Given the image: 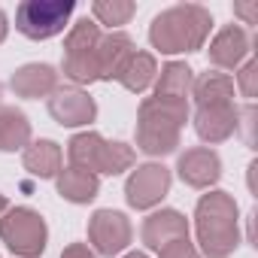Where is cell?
Segmentation results:
<instances>
[{"mask_svg": "<svg viewBox=\"0 0 258 258\" xmlns=\"http://www.w3.org/2000/svg\"><path fill=\"white\" fill-rule=\"evenodd\" d=\"M22 164L37 179H52L61 173V146L55 140H34L22 152Z\"/></svg>", "mask_w": 258, "mask_h": 258, "instance_id": "16", "label": "cell"}, {"mask_svg": "<svg viewBox=\"0 0 258 258\" xmlns=\"http://www.w3.org/2000/svg\"><path fill=\"white\" fill-rule=\"evenodd\" d=\"M240 127V109L234 103L219 106H198L195 112V131L204 143H225Z\"/></svg>", "mask_w": 258, "mask_h": 258, "instance_id": "11", "label": "cell"}, {"mask_svg": "<svg viewBox=\"0 0 258 258\" xmlns=\"http://www.w3.org/2000/svg\"><path fill=\"white\" fill-rule=\"evenodd\" d=\"M88 240L97 255L112 258L131 243V222L118 210H97L88 219Z\"/></svg>", "mask_w": 258, "mask_h": 258, "instance_id": "7", "label": "cell"}, {"mask_svg": "<svg viewBox=\"0 0 258 258\" xmlns=\"http://www.w3.org/2000/svg\"><path fill=\"white\" fill-rule=\"evenodd\" d=\"M158 258H201V255H198V249L191 246V240L182 237V240H173V243L161 246V249H158Z\"/></svg>", "mask_w": 258, "mask_h": 258, "instance_id": "25", "label": "cell"}, {"mask_svg": "<svg viewBox=\"0 0 258 258\" xmlns=\"http://www.w3.org/2000/svg\"><path fill=\"white\" fill-rule=\"evenodd\" d=\"M10 88L16 91V97H28V100L49 97L58 88V73L49 64H25L13 73Z\"/></svg>", "mask_w": 258, "mask_h": 258, "instance_id": "15", "label": "cell"}, {"mask_svg": "<svg viewBox=\"0 0 258 258\" xmlns=\"http://www.w3.org/2000/svg\"><path fill=\"white\" fill-rule=\"evenodd\" d=\"M210 31H213L210 10H204L201 4H179L152 19L149 43L164 55L198 52V49H204Z\"/></svg>", "mask_w": 258, "mask_h": 258, "instance_id": "1", "label": "cell"}, {"mask_svg": "<svg viewBox=\"0 0 258 258\" xmlns=\"http://www.w3.org/2000/svg\"><path fill=\"white\" fill-rule=\"evenodd\" d=\"M73 10V0H25L16 10V28L28 40H49L64 31Z\"/></svg>", "mask_w": 258, "mask_h": 258, "instance_id": "6", "label": "cell"}, {"mask_svg": "<svg viewBox=\"0 0 258 258\" xmlns=\"http://www.w3.org/2000/svg\"><path fill=\"white\" fill-rule=\"evenodd\" d=\"M91 13L100 25L118 28V25H127V19L137 13V4H131V0H94Z\"/></svg>", "mask_w": 258, "mask_h": 258, "instance_id": "23", "label": "cell"}, {"mask_svg": "<svg viewBox=\"0 0 258 258\" xmlns=\"http://www.w3.org/2000/svg\"><path fill=\"white\" fill-rule=\"evenodd\" d=\"M31 143V121L16 106H0V152H16Z\"/></svg>", "mask_w": 258, "mask_h": 258, "instance_id": "19", "label": "cell"}, {"mask_svg": "<svg viewBox=\"0 0 258 258\" xmlns=\"http://www.w3.org/2000/svg\"><path fill=\"white\" fill-rule=\"evenodd\" d=\"M67 158L70 167H79L85 173H106V176H118L124 170L134 167V149L127 143H109L94 131L76 134L67 143Z\"/></svg>", "mask_w": 258, "mask_h": 258, "instance_id": "4", "label": "cell"}, {"mask_svg": "<svg viewBox=\"0 0 258 258\" xmlns=\"http://www.w3.org/2000/svg\"><path fill=\"white\" fill-rule=\"evenodd\" d=\"M61 258H97V255H94L85 243H70V246L61 252Z\"/></svg>", "mask_w": 258, "mask_h": 258, "instance_id": "26", "label": "cell"}, {"mask_svg": "<svg viewBox=\"0 0 258 258\" xmlns=\"http://www.w3.org/2000/svg\"><path fill=\"white\" fill-rule=\"evenodd\" d=\"M176 173L191 188H210L222 176V158L207 146H195L176 158Z\"/></svg>", "mask_w": 258, "mask_h": 258, "instance_id": "10", "label": "cell"}, {"mask_svg": "<svg viewBox=\"0 0 258 258\" xmlns=\"http://www.w3.org/2000/svg\"><path fill=\"white\" fill-rule=\"evenodd\" d=\"M191 97L198 106H219L234 103V79L228 73H204L191 82Z\"/></svg>", "mask_w": 258, "mask_h": 258, "instance_id": "20", "label": "cell"}, {"mask_svg": "<svg viewBox=\"0 0 258 258\" xmlns=\"http://www.w3.org/2000/svg\"><path fill=\"white\" fill-rule=\"evenodd\" d=\"M137 49H134V40L121 34V31H112L106 37H100L97 49H94V58H97V79L109 82V79H118L121 67L127 64V58H131Z\"/></svg>", "mask_w": 258, "mask_h": 258, "instance_id": "14", "label": "cell"}, {"mask_svg": "<svg viewBox=\"0 0 258 258\" xmlns=\"http://www.w3.org/2000/svg\"><path fill=\"white\" fill-rule=\"evenodd\" d=\"M191 82H195V70L185 61H170V64L161 67V79H158L152 97H167V100H185L188 103Z\"/></svg>", "mask_w": 258, "mask_h": 258, "instance_id": "18", "label": "cell"}, {"mask_svg": "<svg viewBox=\"0 0 258 258\" xmlns=\"http://www.w3.org/2000/svg\"><path fill=\"white\" fill-rule=\"evenodd\" d=\"M100 37H103V34H100V28H97L94 19H79V22L70 28L67 40H64V55H88V52L97 49Z\"/></svg>", "mask_w": 258, "mask_h": 258, "instance_id": "22", "label": "cell"}, {"mask_svg": "<svg viewBox=\"0 0 258 258\" xmlns=\"http://www.w3.org/2000/svg\"><path fill=\"white\" fill-rule=\"evenodd\" d=\"M55 179H58V195L70 204H91L100 191V179L94 173L79 170V167H67Z\"/></svg>", "mask_w": 258, "mask_h": 258, "instance_id": "17", "label": "cell"}, {"mask_svg": "<svg viewBox=\"0 0 258 258\" xmlns=\"http://www.w3.org/2000/svg\"><path fill=\"white\" fill-rule=\"evenodd\" d=\"M188 121V103L185 100H167V97H146L137 109V149L161 158L176 152L179 131Z\"/></svg>", "mask_w": 258, "mask_h": 258, "instance_id": "3", "label": "cell"}, {"mask_svg": "<svg viewBox=\"0 0 258 258\" xmlns=\"http://www.w3.org/2000/svg\"><path fill=\"white\" fill-rule=\"evenodd\" d=\"M49 115L64 127H79V124L94 121L97 103L82 88H55L49 94Z\"/></svg>", "mask_w": 258, "mask_h": 258, "instance_id": "9", "label": "cell"}, {"mask_svg": "<svg viewBox=\"0 0 258 258\" xmlns=\"http://www.w3.org/2000/svg\"><path fill=\"white\" fill-rule=\"evenodd\" d=\"M155 73H158V64H155V58H152L149 52H134L131 58H127V64L121 67V73H118V82H121L127 91L140 94V91H146V88L155 82Z\"/></svg>", "mask_w": 258, "mask_h": 258, "instance_id": "21", "label": "cell"}, {"mask_svg": "<svg viewBox=\"0 0 258 258\" xmlns=\"http://www.w3.org/2000/svg\"><path fill=\"white\" fill-rule=\"evenodd\" d=\"M7 31H10V22H7V13L0 10V43L7 40Z\"/></svg>", "mask_w": 258, "mask_h": 258, "instance_id": "28", "label": "cell"}, {"mask_svg": "<svg viewBox=\"0 0 258 258\" xmlns=\"http://www.w3.org/2000/svg\"><path fill=\"white\" fill-rule=\"evenodd\" d=\"M170 191V170L164 164H140L124 182V198L134 210H149L161 204Z\"/></svg>", "mask_w": 258, "mask_h": 258, "instance_id": "8", "label": "cell"}, {"mask_svg": "<svg viewBox=\"0 0 258 258\" xmlns=\"http://www.w3.org/2000/svg\"><path fill=\"white\" fill-rule=\"evenodd\" d=\"M210 64L213 67H222V70H234L243 64V58L252 52V37L246 34V28L240 25H228L222 28L213 43H210Z\"/></svg>", "mask_w": 258, "mask_h": 258, "instance_id": "12", "label": "cell"}, {"mask_svg": "<svg viewBox=\"0 0 258 258\" xmlns=\"http://www.w3.org/2000/svg\"><path fill=\"white\" fill-rule=\"evenodd\" d=\"M195 231L198 243L207 258H228L240 243V210L234 195L210 191L198 201L195 210Z\"/></svg>", "mask_w": 258, "mask_h": 258, "instance_id": "2", "label": "cell"}, {"mask_svg": "<svg viewBox=\"0 0 258 258\" xmlns=\"http://www.w3.org/2000/svg\"><path fill=\"white\" fill-rule=\"evenodd\" d=\"M0 240L22 258H40L49 240L46 219L31 207H13L0 219Z\"/></svg>", "mask_w": 258, "mask_h": 258, "instance_id": "5", "label": "cell"}, {"mask_svg": "<svg viewBox=\"0 0 258 258\" xmlns=\"http://www.w3.org/2000/svg\"><path fill=\"white\" fill-rule=\"evenodd\" d=\"M0 100H4V85H0Z\"/></svg>", "mask_w": 258, "mask_h": 258, "instance_id": "31", "label": "cell"}, {"mask_svg": "<svg viewBox=\"0 0 258 258\" xmlns=\"http://www.w3.org/2000/svg\"><path fill=\"white\" fill-rule=\"evenodd\" d=\"M140 237L149 249H161L173 240H182L188 237V219L179 213V210H158L152 216L143 219V228H140Z\"/></svg>", "mask_w": 258, "mask_h": 258, "instance_id": "13", "label": "cell"}, {"mask_svg": "<svg viewBox=\"0 0 258 258\" xmlns=\"http://www.w3.org/2000/svg\"><path fill=\"white\" fill-rule=\"evenodd\" d=\"M124 258H149V255H143V252H127Z\"/></svg>", "mask_w": 258, "mask_h": 258, "instance_id": "29", "label": "cell"}, {"mask_svg": "<svg viewBox=\"0 0 258 258\" xmlns=\"http://www.w3.org/2000/svg\"><path fill=\"white\" fill-rule=\"evenodd\" d=\"M234 13H237V16H243V19H246V25H255V19H258V7H255V4H237V7H234Z\"/></svg>", "mask_w": 258, "mask_h": 258, "instance_id": "27", "label": "cell"}, {"mask_svg": "<svg viewBox=\"0 0 258 258\" xmlns=\"http://www.w3.org/2000/svg\"><path fill=\"white\" fill-rule=\"evenodd\" d=\"M237 85H240L243 97H249V100L258 94V61H246V64L240 67V73H237Z\"/></svg>", "mask_w": 258, "mask_h": 258, "instance_id": "24", "label": "cell"}, {"mask_svg": "<svg viewBox=\"0 0 258 258\" xmlns=\"http://www.w3.org/2000/svg\"><path fill=\"white\" fill-rule=\"evenodd\" d=\"M0 213H7V198L0 195Z\"/></svg>", "mask_w": 258, "mask_h": 258, "instance_id": "30", "label": "cell"}]
</instances>
